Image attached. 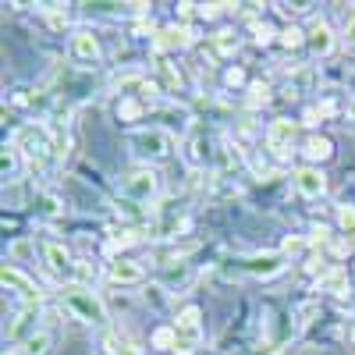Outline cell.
<instances>
[{"label": "cell", "mask_w": 355, "mask_h": 355, "mask_svg": "<svg viewBox=\"0 0 355 355\" xmlns=\"http://www.w3.org/2000/svg\"><path fill=\"white\" fill-rule=\"evenodd\" d=\"M11 146H15V150H18L28 164H33V167H46L50 157H53V135H50L43 125H36V121L18 125L15 135H11Z\"/></svg>", "instance_id": "obj_1"}, {"label": "cell", "mask_w": 355, "mask_h": 355, "mask_svg": "<svg viewBox=\"0 0 355 355\" xmlns=\"http://www.w3.org/2000/svg\"><path fill=\"white\" fill-rule=\"evenodd\" d=\"M128 150L142 164H164L174 153V135L167 128H139L128 135Z\"/></svg>", "instance_id": "obj_2"}, {"label": "cell", "mask_w": 355, "mask_h": 355, "mask_svg": "<svg viewBox=\"0 0 355 355\" xmlns=\"http://www.w3.org/2000/svg\"><path fill=\"white\" fill-rule=\"evenodd\" d=\"M64 309L75 320L89 323V327H107V306H103L100 295L93 288H85V284H68L64 288Z\"/></svg>", "instance_id": "obj_3"}, {"label": "cell", "mask_w": 355, "mask_h": 355, "mask_svg": "<svg viewBox=\"0 0 355 355\" xmlns=\"http://www.w3.org/2000/svg\"><path fill=\"white\" fill-rule=\"evenodd\" d=\"M174 331H178V355H192L202 345V309L199 306H185L174 320Z\"/></svg>", "instance_id": "obj_4"}, {"label": "cell", "mask_w": 355, "mask_h": 355, "mask_svg": "<svg viewBox=\"0 0 355 355\" xmlns=\"http://www.w3.org/2000/svg\"><path fill=\"white\" fill-rule=\"evenodd\" d=\"M234 263H239L242 274L259 277V281H270V277H277L284 266H288V256L284 252H252V256H242V259H234Z\"/></svg>", "instance_id": "obj_5"}, {"label": "cell", "mask_w": 355, "mask_h": 355, "mask_svg": "<svg viewBox=\"0 0 355 355\" xmlns=\"http://www.w3.org/2000/svg\"><path fill=\"white\" fill-rule=\"evenodd\" d=\"M157 192H160V178H157L150 167L128 174L125 182H121V196H125L128 202H150Z\"/></svg>", "instance_id": "obj_6"}, {"label": "cell", "mask_w": 355, "mask_h": 355, "mask_svg": "<svg viewBox=\"0 0 355 355\" xmlns=\"http://www.w3.org/2000/svg\"><path fill=\"white\" fill-rule=\"evenodd\" d=\"M291 142H295V121H288V117L270 121V128H266V150L277 160H291V153H295Z\"/></svg>", "instance_id": "obj_7"}, {"label": "cell", "mask_w": 355, "mask_h": 355, "mask_svg": "<svg viewBox=\"0 0 355 355\" xmlns=\"http://www.w3.org/2000/svg\"><path fill=\"white\" fill-rule=\"evenodd\" d=\"M40 249H43L46 270H50L53 277H75V263H78V259H71V252H68L61 242H43Z\"/></svg>", "instance_id": "obj_8"}, {"label": "cell", "mask_w": 355, "mask_h": 355, "mask_svg": "<svg viewBox=\"0 0 355 355\" xmlns=\"http://www.w3.org/2000/svg\"><path fill=\"white\" fill-rule=\"evenodd\" d=\"M0 281H4V288H8L11 295L25 299L28 306H36V302H40V288L33 284V277H25L18 266H8V263H4V270H0Z\"/></svg>", "instance_id": "obj_9"}, {"label": "cell", "mask_w": 355, "mask_h": 355, "mask_svg": "<svg viewBox=\"0 0 355 355\" xmlns=\"http://www.w3.org/2000/svg\"><path fill=\"white\" fill-rule=\"evenodd\" d=\"M71 57H75V61H82L85 68L100 64V57H103L100 40H96L93 33H89V28H78V33L71 36Z\"/></svg>", "instance_id": "obj_10"}, {"label": "cell", "mask_w": 355, "mask_h": 355, "mask_svg": "<svg viewBox=\"0 0 355 355\" xmlns=\"http://www.w3.org/2000/svg\"><path fill=\"white\" fill-rule=\"evenodd\" d=\"M295 189H299L302 199H323L327 196V178H323L320 167H302L295 171Z\"/></svg>", "instance_id": "obj_11"}, {"label": "cell", "mask_w": 355, "mask_h": 355, "mask_svg": "<svg viewBox=\"0 0 355 355\" xmlns=\"http://www.w3.org/2000/svg\"><path fill=\"white\" fill-rule=\"evenodd\" d=\"M192 43V33L185 25H171V28H160L153 36V50L157 53H174V50H185Z\"/></svg>", "instance_id": "obj_12"}, {"label": "cell", "mask_w": 355, "mask_h": 355, "mask_svg": "<svg viewBox=\"0 0 355 355\" xmlns=\"http://www.w3.org/2000/svg\"><path fill=\"white\" fill-rule=\"evenodd\" d=\"M306 46H309V53L313 57H327L331 50H334V28L327 25V21H313V28L306 33Z\"/></svg>", "instance_id": "obj_13"}, {"label": "cell", "mask_w": 355, "mask_h": 355, "mask_svg": "<svg viewBox=\"0 0 355 355\" xmlns=\"http://www.w3.org/2000/svg\"><path fill=\"white\" fill-rule=\"evenodd\" d=\"M107 274H110L114 284H139L142 281V266L135 259H121V256H117V259H110Z\"/></svg>", "instance_id": "obj_14"}, {"label": "cell", "mask_w": 355, "mask_h": 355, "mask_svg": "<svg viewBox=\"0 0 355 355\" xmlns=\"http://www.w3.org/2000/svg\"><path fill=\"white\" fill-rule=\"evenodd\" d=\"M33 320H36V309H33V306H25V309L18 313V320L11 323V327H8V338L21 345V341H28V338H33V334H40V331H33V327H36Z\"/></svg>", "instance_id": "obj_15"}, {"label": "cell", "mask_w": 355, "mask_h": 355, "mask_svg": "<svg viewBox=\"0 0 355 355\" xmlns=\"http://www.w3.org/2000/svg\"><path fill=\"white\" fill-rule=\"evenodd\" d=\"M302 153H306L313 164H320V160H331V157H334V142H331V139H323V135H313V139H306Z\"/></svg>", "instance_id": "obj_16"}, {"label": "cell", "mask_w": 355, "mask_h": 355, "mask_svg": "<svg viewBox=\"0 0 355 355\" xmlns=\"http://www.w3.org/2000/svg\"><path fill=\"white\" fill-rule=\"evenodd\" d=\"M50 345H53L50 331H40V334H33L28 341H21V345L15 348V355H46V352H50Z\"/></svg>", "instance_id": "obj_17"}, {"label": "cell", "mask_w": 355, "mask_h": 355, "mask_svg": "<svg viewBox=\"0 0 355 355\" xmlns=\"http://www.w3.org/2000/svg\"><path fill=\"white\" fill-rule=\"evenodd\" d=\"M146 114V103L139 100V96H121L117 100V117H121V121H139V117Z\"/></svg>", "instance_id": "obj_18"}, {"label": "cell", "mask_w": 355, "mask_h": 355, "mask_svg": "<svg viewBox=\"0 0 355 355\" xmlns=\"http://www.w3.org/2000/svg\"><path fill=\"white\" fill-rule=\"evenodd\" d=\"M320 291L345 295V291H348V274H345V270H327V274H320Z\"/></svg>", "instance_id": "obj_19"}, {"label": "cell", "mask_w": 355, "mask_h": 355, "mask_svg": "<svg viewBox=\"0 0 355 355\" xmlns=\"http://www.w3.org/2000/svg\"><path fill=\"white\" fill-rule=\"evenodd\" d=\"M36 214L40 217H46V220H53V217H61L64 214V206H61V199H57V196H36Z\"/></svg>", "instance_id": "obj_20"}, {"label": "cell", "mask_w": 355, "mask_h": 355, "mask_svg": "<svg viewBox=\"0 0 355 355\" xmlns=\"http://www.w3.org/2000/svg\"><path fill=\"white\" fill-rule=\"evenodd\" d=\"M153 348H157V352H174V348H178L174 323H171V327H157V331H153Z\"/></svg>", "instance_id": "obj_21"}, {"label": "cell", "mask_w": 355, "mask_h": 355, "mask_svg": "<svg viewBox=\"0 0 355 355\" xmlns=\"http://www.w3.org/2000/svg\"><path fill=\"white\" fill-rule=\"evenodd\" d=\"M281 46L284 50H299L302 43H306V33H302V28H295V25H288V28H281Z\"/></svg>", "instance_id": "obj_22"}, {"label": "cell", "mask_w": 355, "mask_h": 355, "mask_svg": "<svg viewBox=\"0 0 355 355\" xmlns=\"http://www.w3.org/2000/svg\"><path fill=\"white\" fill-rule=\"evenodd\" d=\"M338 224H341V231L348 234V239H355V206H348V202L338 206Z\"/></svg>", "instance_id": "obj_23"}, {"label": "cell", "mask_w": 355, "mask_h": 355, "mask_svg": "<svg viewBox=\"0 0 355 355\" xmlns=\"http://www.w3.org/2000/svg\"><path fill=\"white\" fill-rule=\"evenodd\" d=\"M214 46H217L220 53H234V46H239V36H234L231 28H220V33L214 36Z\"/></svg>", "instance_id": "obj_24"}, {"label": "cell", "mask_w": 355, "mask_h": 355, "mask_svg": "<svg viewBox=\"0 0 355 355\" xmlns=\"http://www.w3.org/2000/svg\"><path fill=\"white\" fill-rule=\"evenodd\" d=\"M75 277H78V284L89 288V284L96 281V266H89V259H78V263H75Z\"/></svg>", "instance_id": "obj_25"}, {"label": "cell", "mask_w": 355, "mask_h": 355, "mask_svg": "<svg viewBox=\"0 0 355 355\" xmlns=\"http://www.w3.org/2000/svg\"><path fill=\"white\" fill-rule=\"evenodd\" d=\"M160 75L167 78V85H171V89H182V71H178L171 61H160Z\"/></svg>", "instance_id": "obj_26"}, {"label": "cell", "mask_w": 355, "mask_h": 355, "mask_svg": "<svg viewBox=\"0 0 355 355\" xmlns=\"http://www.w3.org/2000/svg\"><path fill=\"white\" fill-rule=\"evenodd\" d=\"M18 150H15V146H4V160H0V167H4V178H11L15 174V167H18Z\"/></svg>", "instance_id": "obj_27"}, {"label": "cell", "mask_w": 355, "mask_h": 355, "mask_svg": "<svg viewBox=\"0 0 355 355\" xmlns=\"http://www.w3.org/2000/svg\"><path fill=\"white\" fill-rule=\"evenodd\" d=\"M46 18H50V25H53V28H64V21H68V11H64L61 4H46Z\"/></svg>", "instance_id": "obj_28"}, {"label": "cell", "mask_w": 355, "mask_h": 355, "mask_svg": "<svg viewBox=\"0 0 355 355\" xmlns=\"http://www.w3.org/2000/svg\"><path fill=\"white\" fill-rule=\"evenodd\" d=\"M270 40H274V28L266 25V21H263V25H252V43L266 46V43H270Z\"/></svg>", "instance_id": "obj_29"}, {"label": "cell", "mask_w": 355, "mask_h": 355, "mask_svg": "<svg viewBox=\"0 0 355 355\" xmlns=\"http://www.w3.org/2000/svg\"><path fill=\"white\" fill-rule=\"evenodd\" d=\"M249 103L252 107H259V103H270V89H266V85H249Z\"/></svg>", "instance_id": "obj_30"}, {"label": "cell", "mask_w": 355, "mask_h": 355, "mask_svg": "<svg viewBox=\"0 0 355 355\" xmlns=\"http://www.w3.org/2000/svg\"><path fill=\"white\" fill-rule=\"evenodd\" d=\"M132 242H139V231H121L110 239V245H132Z\"/></svg>", "instance_id": "obj_31"}, {"label": "cell", "mask_w": 355, "mask_h": 355, "mask_svg": "<svg viewBox=\"0 0 355 355\" xmlns=\"http://www.w3.org/2000/svg\"><path fill=\"white\" fill-rule=\"evenodd\" d=\"M224 78H227V85H242V82H245V71H242V68H227Z\"/></svg>", "instance_id": "obj_32"}, {"label": "cell", "mask_w": 355, "mask_h": 355, "mask_svg": "<svg viewBox=\"0 0 355 355\" xmlns=\"http://www.w3.org/2000/svg\"><path fill=\"white\" fill-rule=\"evenodd\" d=\"M192 8H196V4H178V18L189 21V18H192Z\"/></svg>", "instance_id": "obj_33"}, {"label": "cell", "mask_w": 355, "mask_h": 355, "mask_svg": "<svg viewBox=\"0 0 355 355\" xmlns=\"http://www.w3.org/2000/svg\"><path fill=\"white\" fill-rule=\"evenodd\" d=\"M345 40H348V46H355V18H352L348 28H345Z\"/></svg>", "instance_id": "obj_34"}, {"label": "cell", "mask_w": 355, "mask_h": 355, "mask_svg": "<svg viewBox=\"0 0 355 355\" xmlns=\"http://www.w3.org/2000/svg\"><path fill=\"white\" fill-rule=\"evenodd\" d=\"M345 114H348V125H352V128H355V96H352V100H348V107H345Z\"/></svg>", "instance_id": "obj_35"}, {"label": "cell", "mask_w": 355, "mask_h": 355, "mask_svg": "<svg viewBox=\"0 0 355 355\" xmlns=\"http://www.w3.org/2000/svg\"><path fill=\"white\" fill-rule=\"evenodd\" d=\"M117 355H142V348H139V345H125V348L117 352Z\"/></svg>", "instance_id": "obj_36"}, {"label": "cell", "mask_w": 355, "mask_h": 355, "mask_svg": "<svg viewBox=\"0 0 355 355\" xmlns=\"http://www.w3.org/2000/svg\"><path fill=\"white\" fill-rule=\"evenodd\" d=\"M348 338H352V345H355V323H352V331H348Z\"/></svg>", "instance_id": "obj_37"}]
</instances>
